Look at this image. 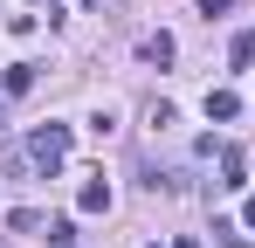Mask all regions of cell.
<instances>
[{
    "label": "cell",
    "instance_id": "cell-1",
    "mask_svg": "<svg viewBox=\"0 0 255 248\" xmlns=\"http://www.w3.org/2000/svg\"><path fill=\"white\" fill-rule=\"evenodd\" d=\"M28 159L42 165V172H55V165L69 159V131H62V124H42V131L28 138Z\"/></svg>",
    "mask_w": 255,
    "mask_h": 248
},
{
    "label": "cell",
    "instance_id": "cell-2",
    "mask_svg": "<svg viewBox=\"0 0 255 248\" xmlns=\"http://www.w3.org/2000/svg\"><path fill=\"white\" fill-rule=\"evenodd\" d=\"M76 207H83V214H104V207H111V179H104V172H90L83 193H76Z\"/></svg>",
    "mask_w": 255,
    "mask_h": 248
},
{
    "label": "cell",
    "instance_id": "cell-3",
    "mask_svg": "<svg viewBox=\"0 0 255 248\" xmlns=\"http://www.w3.org/2000/svg\"><path fill=\"white\" fill-rule=\"evenodd\" d=\"M207 118L214 124H235L242 118V97H235V90H207Z\"/></svg>",
    "mask_w": 255,
    "mask_h": 248
},
{
    "label": "cell",
    "instance_id": "cell-4",
    "mask_svg": "<svg viewBox=\"0 0 255 248\" xmlns=\"http://www.w3.org/2000/svg\"><path fill=\"white\" fill-rule=\"evenodd\" d=\"M28 90H35V62H14L7 69V97H28Z\"/></svg>",
    "mask_w": 255,
    "mask_h": 248
},
{
    "label": "cell",
    "instance_id": "cell-5",
    "mask_svg": "<svg viewBox=\"0 0 255 248\" xmlns=\"http://www.w3.org/2000/svg\"><path fill=\"white\" fill-rule=\"evenodd\" d=\"M145 62H172V35H166V28H159L152 41H145Z\"/></svg>",
    "mask_w": 255,
    "mask_h": 248
},
{
    "label": "cell",
    "instance_id": "cell-6",
    "mask_svg": "<svg viewBox=\"0 0 255 248\" xmlns=\"http://www.w3.org/2000/svg\"><path fill=\"white\" fill-rule=\"evenodd\" d=\"M221 172H228V179H221L228 193H235V186H249V179H242V152H228V159H221Z\"/></svg>",
    "mask_w": 255,
    "mask_h": 248
},
{
    "label": "cell",
    "instance_id": "cell-7",
    "mask_svg": "<svg viewBox=\"0 0 255 248\" xmlns=\"http://www.w3.org/2000/svg\"><path fill=\"white\" fill-rule=\"evenodd\" d=\"M255 62V35H235V69H249Z\"/></svg>",
    "mask_w": 255,
    "mask_h": 248
},
{
    "label": "cell",
    "instance_id": "cell-8",
    "mask_svg": "<svg viewBox=\"0 0 255 248\" xmlns=\"http://www.w3.org/2000/svg\"><path fill=\"white\" fill-rule=\"evenodd\" d=\"M228 7H235V0H200V14H228Z\"/></svg>",
    "mask_w": 255,
    "mask_h": 248
},
{
    "label": "cell",
    "instance_id": "cell-9",
    "mask_svg": "<svg viewBox=\"0 0 255 248\" xmlns=\"http://www.w3.org/2000/svg\"><path fill=\"white\" fill-rule=\"evenodd\" d=\"M242 228H255V200H249V207H242Z\"/></svg>",
    "mask_w": 255,
    "mask_h": 248
},
{
    "label": "cell",
    "instance_id": "cell-10",
    "mask_svg": "<svg viewBox=\"0 0 255 248\" xmlns=\"http://www.w3.org/2000/svg\"><path fill=\"white\" fill-rule=\"evenodd\" d=\"M172 248H200V242H172Z\"/></svg>",
    "mask_w": 255,
    "mask_h": 248
},
{
    "label": "cell",
    "instance_id": "cell-11",
    "mask_svg": "<svg viewBox=\"0 0 255 248\" xmlns=\"http://www.w3.org/2000/svg\"><path fill=\"white\" fill-rule=\"evenodd\" d=\"M228 248H255V242H228Z\"/></svg>",
    "mask_w": 255,
    "mask_h": 248
},
{
    "label": "cell",
    "instance_id": "cell-12",
    "mask_svg": "<svg viewBox=\"0 0 255 248\" xmlns=\"http://www.w3.org/2000/svg\"><path fill=\"white\" fill-rule=\"evenodd\" d=\"M28 7H42V0H28ZM48 7H55V0H48Z\"/></svg>",
    "mask_w": 255,
    "mask_h": 248
}]
</instances>
